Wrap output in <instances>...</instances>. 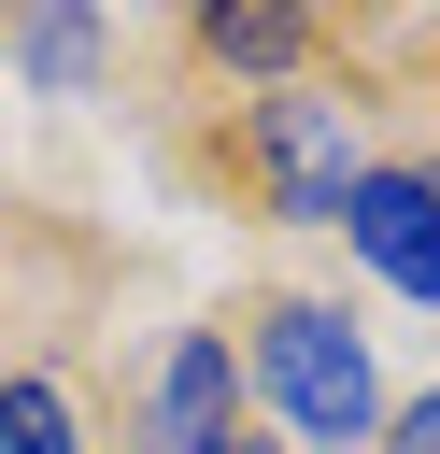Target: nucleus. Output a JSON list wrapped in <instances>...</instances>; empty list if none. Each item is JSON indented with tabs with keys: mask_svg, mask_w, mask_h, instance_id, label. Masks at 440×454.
<instances>
[{
	"mask_svg": "<svg viewBox=\"0 0 440 454\" xmlns=\"http://www.w3.org/2000/svg\"><path fill=\"white\" fill-rule=\"evenodd\" d=\"M255 383H270V411H284L312 454H369V440H383V383H369V340H355L326 298H284V312L255 326Z\"/></svg>",
	"mask_w": 440,
	"mask_h": 454,
	"instance_id": "1",
	"label": "nucleus"
},
{
	"mask_svg": "<svg viewBox=\"0 0 440 454\" xmlns=\"http://www.w3.org/2000/svg\"><path fill=\"white\" fill-rule=\"evenodd\" d=\"M255 156H270V199H284L298 227H341V199H355V128H341V99H312V85L255 99Z\"/></svg>",
	"mask_w": 440,
	"mask_h": 454,
	"instance_id": "2",
	"label": "nucleus"
},
{
	"mask_svg": "<svg viewBox=\"0 0 440 454\" xmlns=\"http://www.w3.org/2000/svg\"><path fill=\"white\" fill-rule=\"evenodd\" d=\"M341 241H355L397 298H426V312H440V199H426V170H355Z\"/></svg>",
	"mask_w": 440,
	"mask_h": 454,
	"instance_id": "3",
	"label": "nucleus"
},
{
	"mask_svg": "<svg viewBox=\"0 0 440 454\" xmlns=\"http://www.w3.org/2000/svg\"><path fill=\"white\" fill-rule=\"evenodd\" d=\"M227 397H241L227 340H170V369H156V454H213L227 440Z\"/></svg>",
	"mask_w": 440,
	"mask_h": 454,
	"instance_id": "4",
	"label": "nucleus"
},
{
	"mask_svg": "<svg viewBox=\"0 0 440 454\" xmlns=\"http://www.w3.org/2000/svg\"><path fill=\"white\" fill-rule=\"evenodd\" d=\"M0 454H85V440H71V397H57L43 369L0 383Z\"/></svg>",
	"mask_w": 440,
	"mask_h": 454,
	"instance_id": "5",
	"label": "nucleus"
},
{
	"mask_svg": "<svg viewBox=\"0 0 440 454\" xmlns=\"http://www.w3.org/2000/svg\"><path fill=\"white\" fill-rule=\"evenodd\" d=\"M199 43H213V57H241V71H284V57H298V14H213Z\"/></svg>",
	"mask_w": 440,
	"mask_h": 454,
	"instance_id": "6",
	"label": "nucleus"
},
{
	"mask_svg": "<svg viewBox=\"0 0 440 454\" xmlns=\"http://www.w3.org/2000/svg\"><path fill=\"white\" fill-rule=\"evenodd\" d=\"M28 71H43V85H85V71H99V14H43V28H28Z\"/></svg>",
	"mask_w": 440,
	"mask_h": 454,
	"instance_id": "7",
	"label": "nucleus"
},
{
	"mask_svg": "<svg viewBox=\"0 0 440 454\" xmlns=\"http://www.w3.org/2000/svg\"><path fill=\"white\" fill-rule=\"evenodd\" d=\"M383 454H440V397H412V411H397V440H383Z\"/></svg>",
	"mask_w": 440,
	"mask_h": 454,
	"instance_id": "8",
	"label": "nucleus"
},
{
	"mask_svg": "<svg viewBox=\"0 0 440 454\" xmlns=\"http://www.w3.org/2000/svg\"><path fill=\"white\" fill-rule=\"evenodd\" d=\"M213 454H270V440H213Z\"/></svg>",
	"mask_w": 440,
	"mask_h": 454,
	"instance_id": "9",
	"label": "nucleus"
},
{
	"mask_svg": "<svg viewBox=\"0 0 440 454\" xmlns=\"http://www.w3.org/2000/svg\"><path fill=\"white\" fill-rule=\"evenodd\" d=\"M426 199H440V184H426Z\"/></svg>",
	"mask_w": 440,
	"mask_h": 454,
	"instance_id": "10",
	"label": "nucleus"
}]
</instances>
